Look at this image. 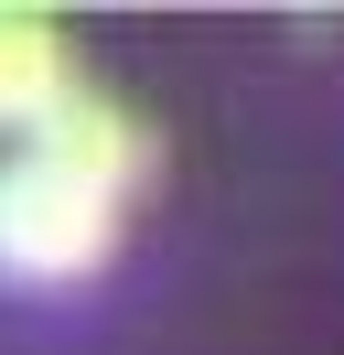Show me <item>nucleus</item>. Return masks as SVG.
<instances>
[{
    "label": "nucleus",
    "instance_id": "7ed1b4c3",
    "mask_svg": "<svg viewBox=\"0 0 344 355\" xmlns=\"http://www.w3.org/2000/svg\"><path fill=\"white\" fill-rule=\"evenodd\" d=\"M33 151L76 162V173H86V183H108L119 205H129V183L150 173V140H140V119H129V108H108V97H64V108L33 130Z\"/></svg>",
    "mask_w": 344,
    "mask_h": 355
},
{
    "label": "nucleus",
    "instance_id": "f03ea898",
    "mask_svg": "<svg viewBox=\"0 0 344 355\" xmlns=\"http://www.w3.org/2000/svg\"><path fill=\"white\" fill-rule=\"evenodd\" d=\"M64 97H86V87H76V54H64V33L43 22V11H0V130L33 140Z\"/></svg>",
    "mask_w": 344,
    "mask_h": 355
},
{
    "label": "nucleus",
    "instance_id": "f257e3e1",
    "mask_svg": "<svg viewBox=\"0 0 344 355\" xmlns=\"http://www.w3.org/2000/svg\"><path fill=\"white\" fill-rule=\"evenodd\" d=\"M108 248H119V194L22 140V151L0 162V280L11 291H64V280H86Z\"/></svg>",
    "mask_w": 344,
    "mask_h": 355
}]
</instances>
